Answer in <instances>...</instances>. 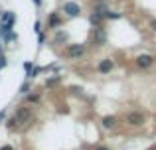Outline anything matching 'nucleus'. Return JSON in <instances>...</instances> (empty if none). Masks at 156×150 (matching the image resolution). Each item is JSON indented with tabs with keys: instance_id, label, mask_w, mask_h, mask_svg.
Returning a JSON list of instances; mask_svg holds the SVG:
<instances>
[{
	"instance_id": "obj_1",
	"label": "nucleus",
	"mask_w": 156,
	"mask_h": 150,
	"mask_svg": "<svg viewBox=\"0 0 156 150\" xmlns=\"http://www.w3.org/2000/svg\"><path fill=\"white\" fill-rule=\"evenodd\" d=\"M30 119H32V109L30 107H20V109H16V113H14V117H12V120L8 124H26V123H30Z\"/></svg>"
},
{
	"instance_id": "obj_2",
	"label": "nucleus",
	"mask_w": 156,
	"mask_h": 150,
	"mask_svg": "<svg viewBox=\"0 0 156 150\" xmlns=\"http://www.w3.org/2000/svg\"><path fill=\"white\" fill-rule=\"evenodd\" d=\"M85 51H87V47H85V44H69L67 47H65V55H67V59H81L85 55Z\"/></svg>"
},
{
	"instance_id": "obj_3",
	"label": "nucleus",
	"mask_w": 156,
	"mask_h": 150,
	"mask_svg": "<svg viewBox=\"0 0 156 150\" xmlns=\"http://www.w3.org/2000/svg\"><path fill=\"white\" fill-rule=\"evenodd\" d=\"M144 120H146V117L142 115L140 111H130V113H126V115H125V123L129 124V127H133V128L142 127Z\"/></svg>"
},
{
	"instance_id": "obj_4",
	"label": "nucleus",
	"mask_w": 156,
	"mask_h": 150,
	"mask_svg": "<svg viewBox=\"0 0 156 150\" xmlns=\"http://www.w3.org/2000/svg\"><path fill=\"white\" fill-rule=\"evenodd\" d=\"M134 63H136L140 69H148V67L154 65V55H150V54H138L136 59H134Z\"/></svg>"
},
{
	"instance_id": "obj_5",
	"label": "nucleus",
	"mask_w": 156,
	"mask_h": 150,
	"mask_svg": "<svg viewBox=\"0 0 156 150\" xmlns=\"http://www.w3.org/2000/svg\"><path fill=\"white\" fill-rule=\"evenodd\" d=\"M63 14L67 16V18H77V16L81 14V6L77 2H63Z\"/></svg>"
},
{
	"instance_id": "obj_6",
	"label": "nucleus",
	"mask_w": 156,
	"mask_h": 150,
	"mask_svg": "<svg viewBox=\"0 0 156 150\" xmlns=\"http://www.w3.org/2000/svg\"><path fill=\"white\" fill-rule=\"evenodd\" d=\"M113 69H115V61L111 58H105V59H101V61L97 63V73H101V75L111 73Z\"/></svg>"
},
{
	"instance_id": "obj_7",
	"label": "nucleus",
	"mask_w": 156,
	"mask_h": 150,
	"mask_svg": "<svg viewBox=\"0 0 156 150\" xmlns=\"http://www.w3.org/2000/svg\"><path fill=\"white\" fill-rule=\"evenodd\" d=\"M46 26H48V30H57V28H61V16L55 14V12L50 14V16H48Z\"/></svg>"
},
{
	"instance_id": "obj_8",
	"label": "nucleus",
	"mask_w": 156,
	"mask_h": 150,
	"mask_svg": "<svg viewBox=\"0 0 156 150\" xmlns=\"http://www.w3.org/2000/svg\"><path fill=\"white\" fill-rule=\"evenodd\" d=\"M93 40H95L97 46H103L107 42V34L103 32V28H95V34H93Z\"/></svg>"
},
{
	"instance_id": "obj_9",
	"label": "nucleus",
	"mask_w": 156,
	"mask_h": 150,
	"mask_svg": "<svg viewBox=\"0 0 156 150\" xmlns=\"http://www.w3.org/2000/svg\"><path fill=\"white\" fill-rule=\"evenodd\" d=\"M103 127L105 128H115L117 127V117H113V115H107V117H103Z\"/></svg>"
},
{
	"instance_id": "obj_10",
	"label": "nucleus",
	"mask_w": 156,
	"mask_h": 150,
	"mask_svg": "<svg viewBox=\"0 0 156 150\" xmlns=\"http://www.w3.org/2000/svg\"><path fill=\"white\" fill-rule=\"evenodd\" d=\"M89 20H91V24H93V26H95V28H101V24H103V16H99V14H95V12H93V14H91V18H89Z\"/></svg>"
},
{
	"instance_id": "obj_11",
	"label": "nucleus",
	"mask_w": 156,
	"mask_h": 150,
	"mask_svg": "<svg viewBox=\"0 0 156 150\" xmlns=\"http://www.w3.org/2000/svg\"><path fill=\"white\" fill-rule=\"evenodd\" d=\"M24 71H26L28 79H32V75H34V65H32L30 61H26V63H24Z\"/></svg>"
},
{
	"instance_id": "obj_12",
	"label": "nucleus",
	"mask_w": 156,
	"mask_h": 150,
	"mask_svg": "<svg viewBox=\"0 0 156 150\" xmlns=\"http://www.w3.org/2000/svg\"><path fill=\"white\" fill-rule=\"evenodd\" d=\"M105 18L107 20H119V18H122V14H121V12H107V14H105Z\"/></svg>"
},
{
	"instance_id": "obj_13",
	"label": "nucleus",
	"mask_w": 156,
	"mask_h": 150,
	"mask_svg": "<svg viewBox=\"0 0 156 150\" xmlns=\"http://www.w3.org/2000/svg\"><path fill=\"white\" fill-rule=\"evenodd\" d=\"M30 89H32V85L26 81V83H22V87H20V93H22V95H28V93H30Z\"/></svg>"
},
{
	"instance_id": "obj_14",
	"label": "nucleus",
	"mask_w": 156,
	"mask_h": 150,
	"mask_svg": "<svg viewBox=\"0 0 156 150\" xmlns=\"http://www.w3.org/2000/svg\"><path fill=\"white\" fill-rule=\"evenodd\" d=\"M26 101H28V103H38V101H40V95H32V93H28V95H26Z\"/></svg>"
},
{
	"instance_id": "obj_15",
	"label": "nucleus",
	"mask_w": 156,
	"mask_h": 150,
	"mask_svg": "<svg viewBox=\"0 0 156 150\" xmlns=\"http://www.w3.org/2000/svg\"><path fill=\"white\" fill-rule=\"evenodd\" d=\"M65 38H67V36H65V32H57V36H55V42L59 44V42H63Z\"/></svg>"
},
{
	"instance_id": "obj_16",
	"label": "nucleus",
	"mask_w": 156,
	"mask_h": 150,
	"mask_svg": "<svg viewBox=\"0 0 156 150\" xmlns=\"http://www.w3.org/2000/svg\"><path fill=\"white\" fill-rule=\"evenodd\" d=\"M6 67V58H4V54H0V69H4Z\"/></svg>"
},
{
	"instance_id": "obj_17",
	"label": "nucleus",
	"mask_w": 156,
	"mask_h": 150,
	"mask_svg": "<svg viewBox=\"0 0 156 150\" xmlns=\"http://www.w3.org/2000/svg\"><path fill=\"white\" fill-rule=\"evenodd\" d=\"M38 42H40V46H42V44H44V42H46V36H44V34H42V32H40V34H38Z\"/></svg>"
},
{
	"instance_id": "obj_18",
	"label": "nucleus",
	"mask_w": 156,
	"mask_h": 150,
	"mask_svg": "<svg viewBox=\"0 0 156 150\" xmlns=\"http://www.w3.org/2000/svg\"><path fill=\"white\" fill-rule=\"evenodd\" d=\"M34 30L40 34V32H42V24H40V22H36V24H34Z\"/></svg>"
},
{
	"instance_id": "obj_19",
	"label": "nucleus",
	"mask_w": 156,
	"mask_h": 150,
	"mask_svg": "<svg viewBox=\"0 0 156 150\" xmlns=\"http://www.w3.org/2000/svg\"><path fill=\"white\" fill-rule=\"evenodd\" d=\"M95 150H111V148H109V146H103V144H101V146H97Z\"/></svg>"
},
{
	"instance_id": "obj_20",
	"label": "nucleus",
	"mask_w": 156,
	"mask_h": 150,
	"mask_svg": "<svg viewBox=\"0 0 156 150\" xmlns=\"http://www.w3.org/2000/svg\"><path fill=\"white\" fill-rule=\"evenodd\" d=\"M0 150H14V148H12L10 144H6V146H2V148H0Z\"/></svg>"
},
{
	"instance_id": "obj_21",
	"label": "nucleus",
	"mask_w": 156,
	"mask_h": 150,
	"mask_svg": "<svg viewBox=\"0 0 156 150\" xmlns=\"http://www.w3.org/2000/svg\"><path fill=\"white\" fill-rule=\"evenodd\" d=\"M32 2H34L36 6H42V0H32Z\"/></svg>"
},
{
	"instance_id": "obj_22",
	"label": "nucleus",
	"mask_w": 156,
	"mask_h": 150,
	"mask_svg": "<svg viewBox=\"0 0 156 150\" xmlns=\"http://www.w3.org/2000/svg\"><path fill=\"white\" fill-rule=\"evenodd\" d=\"M150 26H152V30L156 32V20H152V22H150Z\"/></svg>"
},
{
	"instance_id": "obj_23",
	"label": "nucleus",
	"mask_w": 156,
	"mask_h": 150,
	"mask_svg": "<svg viewBox=\"0 0 156 150\" xmlns=\"http://www.w3.org/2000/svg\"><path fill=\"white\" fill-rule=\"evenodd\" d=\"M4 117H6V115H4V111H0V123L4 120Z\"/></svg>"
},
{
	"instance_id": "obj_24",
	"label": "nucleus",
	"mask_w": 156,
	"mask_h": 150,
	"mask_svg": "<svg viewBox=\"0 0 156 150\" xmlns=\"http://www.w3.org/2000/svg\"><path fill=\"white\" fill-rule=\"evenodd\" d=\"M97 2H105V0H95V4H97Z\"/></svg>"
}]
</instances>
